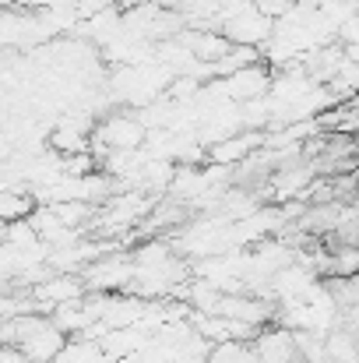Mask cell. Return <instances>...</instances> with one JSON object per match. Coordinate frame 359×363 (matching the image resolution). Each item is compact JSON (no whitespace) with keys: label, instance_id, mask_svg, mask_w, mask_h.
<instances>
[{"label":"cell","instance_id":"cell-1","mask_svg":"<svg viewBox=\"0 0 359 363\" xmlns=\"http://www.w3.org/2000/svg\"><path fill=\"white\" fill-rule=\"evenodd\" d=\"M268 85H271L268 67H264L261 60H253V64L239 67V71H233V74H226L222 82L208 85V92H212V96H219V99H229V103H246V99L264 96V92H268Z\"/></svg>","mask_w":359,"mask_h":363},{"label":"cell","instance_id":"cell-2","mask_svg":"<svg viewBox=\"0 0 359 363\" xmlns=\"http://www.w3.org/2000/svg\"><path fill=\"white\" fill-rule=\"evenodd\" d=\"M271 18L268 14H261L250 0L239 7L237 14H229L226 21H222V35L233 43V46H257V43H264L268 35H271Z\"/></svg>","mask_w":359,"mask_h":363},{"label":"cell","instance_id":"cell-3","mask_svg":"<svg viewBox=\"0 0 359 363\" xmlns=\"http://www.w3.org/2000/svg\"><path fill=\"white\" fill-rule=\"evenodd\" d=\"M144 134H148V127L137 121V117L113 113V117H106V121L99 123V130L89 134V138H96L106 152H127V148H141L144 145Z\"/></svg>","mask_w":359,"mask_h":363},{"label":"cell","instance_id":"cell-4","mask_svg":"<svg viewBox=\"0 0 359 363\" xmlns=\"http://www.w3.org/2000/svg\"><path fill=\"white\" fill-rule=\"evenodd\" d=\"M64 342H67V335L46 318L42 325H35V328L18 342V353L25 357V363H50Z\"/></svg>","mask_w":359,"mask_h":363},{"label":"cell","instance_id":"cell-5","mask_svg":"<svg viewBox=\"0 0 359 363\" xmlns=\"http://www.w3.org/2000/svg\"><path fill=\"white\" fill-rule=\"evenodd\" d=\"M250 342H253V346H250L253 363H292L296 360V346H292V332H289V328L253 332Z\"/></svg>","mask_w":359,"mask_h":363},{"label":"cell","instance_id":"cell-6","mask_svg":"<svg viewBox=\"0 0 359 363\" xmlns=\"http://www.w3.org/2000/svg\"><path fill=\"white\" fill-rule=\"evenodd\" d=\"M130 275H134V261H127V257H106V261H92L89 264L85 282L110 293V289H120V286H130Z\"/></svg>","mask_w":359,"mask_h":363},{"label":"cell","instance_id":"cell-7","mask_svg":"<svg viewBox=\"0 0 359 363\" xmlns=\"http://www.w3.org/2000/svg\"><path fill=\"white\" fill-rule=\"evenodd\" d=\"M264 145V134H229V138H222V141H215V145H208V155H212V162L215 166H237L243 162L253 148H261Z\"/></svg>","mask_w":359,"mask_h":363},{"label":"cell","instance_id":"cell-8","mask_svg":"<svg viewBox=\"0 0 359 363\" xmlns=\"http://www.w3.org/2000/svg\"><path fill=\"white\" fill-rule=\"evenodd\" d=\"M50 363H110V360H106L103 346L85 335V339H78V342H64Z\"/></svg>","mask_w":359,"mask_h":363},{"label":"cell","instance_id":"cell-9","mask_svg":"<svg viewBox=\"0 0 359 363\" xmlns=\"http://www.w3.org/2000/svg\"><path fill=\"white\" fill-rule=\"evenodd\" d=\"M25 212H32V198L28 194H14V191H0V223L21 219Z\"/></svg>","mask_w":359,"mask_h":363}]
</instances>
